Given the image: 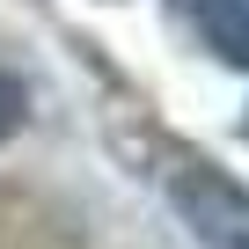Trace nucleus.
Segmentation results:
<instances>
[{"label":"nucleus","instance_id":"nucleus-1","mask_svg":"<svg viewBox=\"0 0 249 249\" xmlns=\"http://www.w3.org/2000/svg\"><path fill=\"white\" fill-rule=\"evenodd\" d=\"M176 205L198 220V234L213 249H249V191L220 183L205 161H198V176H176Z\"/></svg>","mask_w":249,"mask_h":249},{"label":"nucleus","instance_id":"nucleus-2","mask_svg":"<svg viewBox=\"0 0 249 249\" xmlns=\"http://www.w3.org/2000/svg\"><path fill=\"white\" fill-rule=\"evenodd\" d=\"M205 37L220 59L249 66V0H205Z\"/></svg>","mask_w":249,"mask_h":249},{"label":"nucleus","instance_id":"nucleus-3","mask_svg":"<svg viewBox=\"0 0 249 249\" xmlns=\"http://www.w3.org/2000/svg\"><path fill=\"white\" fill-rule=\"evenodd\" d=\"M15 124H22V88H15L8 73H0V140H8Z\"/></svg>","mask_w":249,"mask_h":249},{"label":"nucleus","instance_id":"nucleus-4","mask_svg":"<svg viewBox=\"0 0 249 249\" xmlns=\"http://www.w3.org/2000/svg\"><path fill=\"white\" fill-rule=\"evenodd\" d=\"M242 140H249V117H242Z\"/></svg>","mask_w":249,"mask_h":249}]
</instances>
